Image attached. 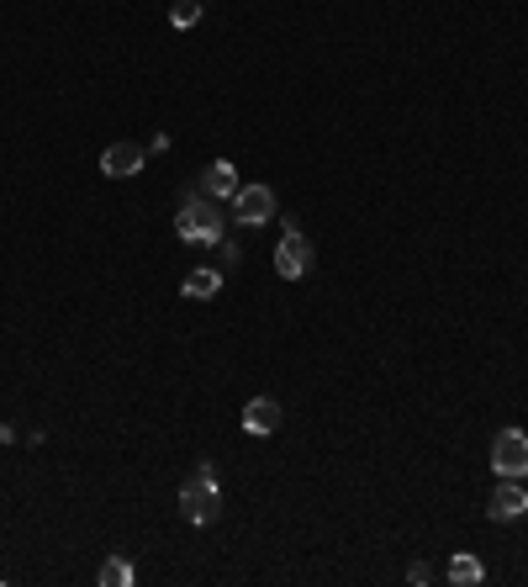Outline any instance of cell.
Here are the masks:
<instances>
[{
    "label": "cell",
    "instance_id": "1",
    "mask_svg": "<svg viewBox=\"0 0 528 587\" xmlns=\"http://www.w3.org/2000/svg\"><path fill=\"white\" fill-rule=\"evenodd\" d=\"M228 201L206 196L201 186L180 191V207H175V233L185 238V244H201V249H217L222 233H228Z\"/></svg>",
    "mask_w": 528,
    "mask_h": 587
},
{
    "label": "cell",
    "instance_id": "2",
    "mask_svg": "<svg viewBox=\"0 0 528 587\" xmlns=\"http://www.w3.org/2000/svg\"><path fill=\"white\" fill-rule=\"evenodd\" d=\"M217 513H222V476H217L212 461H201L180 482V519L185 524H212Z\"/></svg>",
    "mask_w": 528,
    "mask_h": 587
},
{
    "label": "cell",
    "instance_id": "3",
    "mask_svg": "<svg viewBox=\"0 0 528 587\" xmlns=\"http://www.w3.org/2000/svg\"><path fill=\"white\" fill-rule=\"evenodd\" d=\"M228 212H233V223L259 228V223H270V217H280V201H275L270 186H238V196L228 201Z\"/></svg>",
    "mask_w": 528,
    "mask_h": 587
},
{
    "label": "cell",
    "instance_id": "4",
    "mask_svg": "<svg viewBox=\"0 0 528 587\" xmlns=\"http://www.w3.org/2000/svg\"><path fill=\"white\" fill-rule=\"evenodd\" d=\"M492 471L497 476H528V434L523 429H502L497 439H492Z\"/></svg>",
    "mask_w": 528,
    "mask_h": 587
},
{
    "label": "cell",
    "instance_id": "5",
    "mask_svg": "<svg viewBox=\"0 0 528 587\" xmlns=\"http://www.w3.org/2000/svg\"><path fill=\"white\" fill-rule=\"evenodd\" d=\"M275 270L286 275V281H301V275L312 270V238L301 228H286V238L275 244Z\"/></svg>",
    "mask_w": 528,
    "mask_h": 587
},
{
    "label": "cell",
    "instance_id": "6",
    "mask_svg": "<svg viewBox=\"0 0 528 587\" xmlns=\"http://www.w3.org/2000/svg\"><path fill=\"white\" fill-rule=\"evenodd\" d=\"M492 513L497 524H513V519H523L528 513V487L518 482V476H497V492H492Z\"/></svg>",
    "mask_w": 528,
    "mask_h": 587
},
{
    "label": "cell",
    "instance_id": "7",
    "mask_svg": "<svg viewBox=\"0 0 528 587\" xmlns=\"http://www.w3.org/2000/svg\"><path fill=\"white\" fill-rule=\"evenodd\" d=\"M148 164V154L138 149V143H106V154H101V175H111V180H127V175H138Z\"/></svg>",
    "mask_w": 528,
    "mask_h": 587
},
{
    "label": "cell",
    "instance_id": "8",
    "mask_svg": "<svg viewBox=\"0 0 528 587\" xmlns=\"http://www.w3.org/2000/svg\"><path fill=\"white\" fill-rule=\"evenodd\" d=\"M196 186H201L206 196H217V201H233V196H238V186H243V180H238V164H228V159L206 164Z\"/></svg>",
    "mask_w": 528,
    "mask_h": 587
},
{
    "label": "cell",
    "instance_id": "9",
    "mask_svg": "<svg viewBox=\"0 0 528 587\" xmlns=\"http://www.w3.org/2000/svg\"><path fill=\"white\" fill-rule=\"evenodd\" d=\"M243 429L259 434V439H270L280 429V402L275 397H254L249 408H243Z\"/></svg>",
    "mask_w": 528,
    "mask_h": 587
},
{
    "label": "cell",
    "instance_id": "10",
    "mask_svg": "<svg viewBox=\"0 0 528 587\" xmlns=\"http://www.w3.org/2000/svg\"><path fill=\"white\" fill-rule=\"evenodd\" d=\"M185 297H191V302H212V297H222V270L196 265L191 275H185Z\"/></svg>",
    "mask_w": 528,
    "mask_h": 587
},
{
    "label": "cell",
    "instance_id": "11",
    "mask_svg": "<svg viewBox=\"0 0 528 587\" xmlns=\"http://www.w3.org/2000/svg\"><path fill=\"white\" fill-rule=\"evenodd\" d=\"M449 582H455V587H481L486 582V566L476 556H455V561H449Z\"/></svg>",
    "mask_w": 528,
    "mask_h": 587
},
{
    "label": "cell",
    "instance_id": "12",
    "mask_svg": "<svg viewBox=\"0 0 528 587\" xmlns=\"http://www.w3.org/2000/svg\"><path fill=\"white\" fill-rule=\"evenodd\" d=\"M132 582H138V572H132L122 556H111V561L101 566V587H132Z\"/></svg>",
    "mask_w": 528,
    "mask_h": 587
},
{
    "label": "cell",
    "instance_id": "13",
    "mask_svg": "<svg viewBox=\"0 0 528 587\" xmlns=\"http://www.w3.org/2000/svg\"><path fill=\"white\" fill-rule=\"evenodd\" d=\"M196 22H201V0H175V6H169V27L175 32L196 27Z\"/></svg>",
    "mask_w": 528,
    "mask_h": 587
},
{
    "label": "cell",
    "instance_id": "14",
    "mask_svg": "<svg viewBox=\"0 0 528 587\" xmlns=\"http://www.w3.org/2000/svg\"><path fill=\"white\" fill-rule=\"evenodd\" d=\"M217 249H222V265H228V270H233V265H238V254H243V249H238V244H228V238H222V244H217Z\"/></svg>",
    "mask_w": 528,
    "mask_h": 587
},
{
    "label": "cell",
    "instance_id": "15",
    "mask_svg": "<svg viewBox=\"0 0 528 587\" xmlns=\"http://www.w3.org/2000/svg\"><path fill=\"white\" fill-rule=\"evenodd\" d=\"M407 582H418V587H423V582H433V566H423V561H418V566L407 572Z\"/></svg>",
    "mask_w": 528,
    "mask_h": 587
}]
</instances>
